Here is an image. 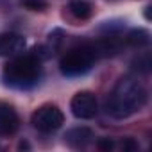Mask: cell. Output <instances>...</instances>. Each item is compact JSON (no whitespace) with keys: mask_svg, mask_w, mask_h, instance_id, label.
Here are the masks:
<instances>
[{"mask_svg":"<svg viewBox=\"0 0 152 152\" xmlns=\"http://www.w3.org/2000/svg\"><path fill=\"white\" fill-rule=\"evenodd\" d=\"M99 147L100 148H104V150H109L111 147H113V141L107 138V140H102V141H99Z\"/></svg>","mask_w":152,"mask_h":152,"instance_id":"cell-12","label":"cell"},{"mask_svg":"<svg viewBox=\"0 0 152 152\" xmlns=\"http://www.w3.org/2000/svg\"><path fill=\"white\" fill-rule=\"evenodd\" d=\"M145 104L147 90L141 81H138V77H132V75H125L115 84L113 91L109 93L106 109L115 120H125L141 111Z\"/></svg>","mask_w":152,"mask_h":152,"instance_id":"cell-1","label":"cell"},{"mask_svg":"<svg viewBox=\"0 0 152 152\" xmlns=\"http://www.w3.org/2000/svg\"><path fill=\"white\" fill-rule=\"evenodd\" d=\"M22 4L31 9V11H43L47 7V2L45 0H22Z\"/></svg>","mask_w":152,"mask_h":152,"instance_id":"cell-11","label":"cell"},{"mask_svg":"<svg viewBox=\"0 0 152 152\" xmlns=\"http://www.w3.org/2000/svg\"><path fill=\"white\" fill-rule=\"evenodd\" d=\"M68 9L77 20H88L93 13V4L91 0H70Z\"/></svg>","mask_w":152,"mask_h":152,"instance_id":"cell-9","label":"cell"},{"mask_svg":"<svg viewBox=\"0 0 152 152\" xmlns=\"http://www.w3.org/2000/svg\"><path fill=\"white\" fill-rule=\"evenodd\" d=\"M25 47H27L25 38L20 34H13V32L0 34V57L18 56L20 52L25 50Z\"/></svg>","mask_w":152,"mask_h":152,"instance_id":"cell-7","label":"cell"},{"mask_svg":"<svg viewBox=\"0 0 152 152\" xmlns=\"http://www.w3.org/2000/svg\"><path fill=\"white\" fill-rule=\"evenodd\" d=\"M31 124L34 125V129H38L39 132H54L57 131L63 124H64V116L61 113V109L54 104H45L41 107H38L31 118Z\"/></svg>","mask_w":152,"mask_h":152,"instance_id":"cell-4","label":"cell"},{"mask_svg":"<svg viewBox=\"0 0 152 152\" xmlns=\"http://www.w3.org/2000/svg\"><path fill=\"white\" fill-rule=\"evenodd\" d=\"M99 50L95 43H86L81 47H75L68 50L61 61H59V70L66 77H77V75H84L86 72L91 70L93 63L99 59Z\"/></svg>","mask_w":152,"mask_h":152,"instance_id":"cell-3","label":"cell"},{"mask_svg":"<svg viewBox=\"0 0 152 152\" xmlns=\"http://www.w3.org/2000/svg\"><path fill=\"white\" fill-rule=\"evenodd\" d=\"M64 140L70 147L73 148H84L88 143H91L93 140V132L91 129L88 127H75V129H70L66 134H64Z\"/></svg>","mask_w":152,"mask_h":152,"instance_id":"cell-8","label":"cell"},{"mask_svg":"<svg viewBox=\"0 0 152 152\" xmlns=\"http://www.w3.org/2000/svg\"><path fill=\"white\" fill-rule=\"evenodd\" d=\"M70 109H72V115L75 118L91 120L97 116V111H99L97 97L91 91H79L73 95V99L70 102Z\"/></svg>","mask_w":152,"mask_h":152,"instance_id":"cell-5","label":"cell"},{"mask_svg":"<svg viewBox=\"0 0 152 152\" xmlns=\"http://www.w3.org/2000/svg\"><path fill=\"white\" fill-rule=\"evenodd\" d=\"M20 127L18 113L13 106L0 102V136H13Z\"/></svg>","mask_w":152,"mask_h":152,"instance_id":"cell-6","label":"cell"},{"mask_svg":"<svg viewBox=\"0 0 152 152\" xmlns=\"http://www.w3.org/2000/svg\"><path fill=\"white\" fill-rule=\"evenodd\" d=\"M125 41L129 45H132V47H143V45H147L150 41V38H148V32L145 29H134V31H131L127 34Z\"/></svg>","mask_w":152,"mask_h":152,"instance_id":"cell-10","label":"cell"},{"mask_svg":"<svg viewBox=\"0 0 152 152\" xmlns=\"http://www.w3.org/2000/svg\"><path fill=\"white\" fill-rule=\"evenodd\" d=\"M4 84L15 90H31L41 79V57L38 54L16 56L2 72Z\"/></svg>","mask_w":152,"mask_h":152,"instance_id":"cell-2","label":"cell"}]
</instances>
